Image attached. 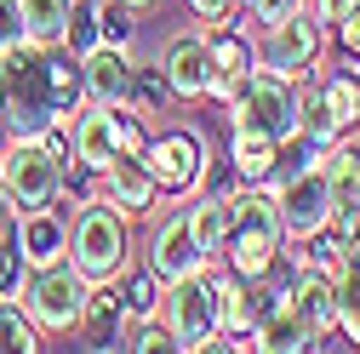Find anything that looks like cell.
Listing matches in <instances>:
<instances>
[{
    "label": "cell",
    "mask_w": 360,
    "mask_h": 354,
    "mask_svg": "<svg viewBox=\"0 0 360 354\" xmlns=\"http://www.w3.org/2000/svg\"><path fill=\"white\" fill-rule=\"evenodd\" d=\"M86 103L80 92V58L63 46H40L18 40L0 58V114H6V138H40L46 126H69V114Z\"/></svg>",
    "instance_id": "6da1fadb"
},
{
    "label": "cell",
    "mask_w": 360,
    "mask_h": 354,
    "mask_svg": "<svg viewBox=\"0 0 360 354\" xmlns=\"http://www.w3.org/2000/svg\"><path fill=\"white\" fill-rule=\"evenodd\" d=\"M286 251V229H281V200L275 183H240L229 195V235H223V269L240 280H269V269Z\"/></svg>",
    "instance_id": "7a4b0ae2"
},
{
    "label": "cell",
    "mask_w": 360,
    "mask_h": 354,
    "mask_svg": "<svg viewBox=\"0 0 360 354\" xmlns=\"http://www.w3.org/2000/svg\"><path fill=\"white\" fill-rule=\"evenodd\" d=\"M63 257H69L92 286H98V280H115L126 263H131V217L115 211L103 195L69 206V246H63Z\"/></svg>",
    "instance_id": "3957f363"
},
{
    "label": "cell",
    "mask_w": 360,
    "mask_h": 354,
    "mask_svg": "<svg viewBox=\"0 0 360 354\" xmlns=\"http://www.w3.org/2000/svg\"><path fill=\"white\" fill-rule=\"evenodd\" d=\"M229 114V131H257V138H292L297 131V80L281 74V69H252L240 80V92L223 103Z\"/></svg>",
    "instance_id": "277c9868"
},
{
    "label": "cell",
    "mask_w": 360,
    "mask_h": 354,
    "mask_svg": "<svg viewBox=\"0 0 360 354\" xmlns=\"http://www.w3.org/2000/svg\"><path fill=\"white\" fill-rule=\"evenodd\" d=\"M86 291H92V280H86L75 263H46V269H29L23 275V291L18 303L29 308V320L40 326V337L46 332H80V315H86Z\"/></svg>",
    "instance_id": "5b68a950"
},
{
    "label": "cell",
    "mask_w": 360,
    "mask_h": 354,
    "mask_svg": "<svg viewBox=\"0 0 360 354\" xmlns=\"http://www.w3.org/2000/svg\"><path fill=\"white\" fill-rule=\"evenodd\" d=\"M143 160H149V171H155L160 200H189V195L206 189L212 149H206V131H195V126H166V131H149Z\"/></svg>",
    "instance_id": "8992f818"
},
{
    "label": "cell",
    "mask_w": 360,
    "mask_h": 354,
    "mask_svg": "<svg viewBox=\"0 0 360 354\" xmlns=\"http://www.w3.org/2000/svg\"><path fill=\"white\" fill-rule=\"evenodd\" d=\"M155 315L166 320V332L177 337V348L200 354V343L217 332V275H212V269H195V275L166 280Z\"/></svg>",
    "instance_id": "52a82bcc"
},
{
    "label": "cell",
    "mask_w": 360,
    "mask_h": 354,
    "mask_svg": "<svg viewBox=\"0 0 360 354\" xmlns=\"http://www.w3.org/2000/svg\"><path fill=\"white\" fill-rule=\"evenodd\" d=\"M0 177H6V189H12V206L34 211V206H52L63 195L69 166L40 138H6V143H0Z\"/></svg>",
    "instance_id": "ba28073f"
},
{
    "label": "cell",
    "mask_w": 360,
    "mask_h": 354,
    "mask_svg": "<svg viewBox=\"0 0 360 354\" xmlns=\"http://www.w3.org/2000/svg\"><path fill=\"white\" fill-rule=\"evenodd\" d=\"M326 34H332V29H326L321 18H309V12L297 6V12L281 18V23H263V34H257V63H263V69H281V74H292V80H303V74L321 69Z\"/></svg>",
    "instance_id": "9c48e42d"
},
{
    "label": "cell",
    "mask_w": 360,
    "mask_h": 354,
    "mask_svg": "<svg viewBox=\"0 0 360 354\" xmlns=\"http://www.w3.org/2000/svg\"><path fill=\"white\" fill-rule=\"evenodd\" d=\"M269 183H275V200H281L286 246H303V240H314L332 223V189H326L321 160L303 166V171H286V177H269Z\"/></svg>",
    "instance_id": "30bf717a"
},
{
    "label": "cell",
    "mask_w": 360,
    "mask_h": 354,
    "mask_svg": "<svg viewBox=\"0 0 360 354\" xmlns=\"http://www.w3.org/2000/svg\"><path fill=\"white\" fill-rule=\"evenodd\" d=\"M120 131H126V103H80L69 114V155L75 171H103L120 155Z\"/></svg>",
    "instance_id": "8fae6325"
},
{
    "label": "cell",
    "mask_w": 360,
    "mask_h": 354,
    "mask_svg": "<svg viewBox=\"0 0 360 354\" xmlns=\"http://www.w3.org/2000/svg\"><path fill=\"white\" fill-rule=\"evenodd\" d=\"M6 235H12V246H18V257H23V269H46V263H63V246H69V206L52 200V206L18 211Z\"/></svg>",
    "instance_id": "7c38bea8"
},
{
    "label": "cell",
    "mask_w": 360,
    "mask_h": 354,
    "mask_svg": "<svg viewBox=\"0 0 360 354\" xmlns=\"http://www.w3.org/2000/svg\"><path fill=\"white\" fill-rule=\"evenodd\" d=\"M160 74H166V86H172V103H206V86H212L206 29L172 34V40H166V52H160Z\"/></svg>",
    "instance_id": "4fadbf2b"
},
{
    "label": "cell",
    "mask_w": 360,
    "mask_h": 354,
    "mask_svg": "<svg viewBox=\"0 0 360 354\" xmlns=\"http://www.w3.org/2000/svg\"><path fill=\"white\" fill-rule=\"evenodd\" d=\"M143 269L166 286V280H177V275H195V269H206L200 263V251H195V235H189V217H184V206H172L160 223L149 229V246H143Z\"/></svg>",
    "instance_id": "5bb4252c"
},
{
    "label": "cell",
    "mask_w": 360,
    "mask_h": 354,
    "mask_svg": "<svg viewBox=\"0 0 360 354\" xmlns=\"http://www.w3.org/2000/svg\"><path fill=\"white\" fill-rule=\"evenodd\" d=\"M98 195H103L115 211H126V217H149V211L160 206L155 171H149L143 155H115V160L98 171Z\"/></svg>",
    "instance_id": "9a60e30c"
},
{
    "label": "cell",
    "mask_w": 360,
    "mask_h": 354,
    "mask_svg": "<svg viewBox=\"0 0 360 354\" xmlns=\"http://www.w3.org/2000/svg\"><path fill=\"white\" fill-rule=\"evenodd\" d=\"M131 69H138V58H131V46H92L80 58V92L86 103H126V86H131Z\"/></svg>",
    "instance_id": "2e32d148"
},
{
    "label": "cell",
    "mask_w": 360,
    "mask_h": 354,
    "mask_svg": "<svg viewBox=\"0 0 360 354\" xmlns=\"http://www.w3.org/2000/svg\"><path fill=\"white\" fill-rule=\"evenodd\" d=\"M184 217H189V235H195L200 263L212 269V263L223 257V235H229V195H206L200 189V200H189Z\"/></svg>",
    "instance_id": "e0dca14e"
},
{
    "label": "cell",
    "mask_w": 360,
    "mask_h": 354,
    "mask_svg": "<svg viewBox=\"0 0 360 354\" xmlns=\"http://www.w3.org/2000/svg\"><path fill=\"white\" fill-rule=\"evenodd\" d=\"M309 343H314V326H309L303 315H292L286 303L269 308V315L252 326V348H257V354H303Z\"/></svg>",
    "instance_id": "ac0fdd59"
},
{
    "label": "cell",
    "mask_w": 360,
    "mask_h": 354,
    "mask_svg": "<svg viewBox=\"0 0 360 354\" xmlns=\"http://www.w3.org/2000/svg\"><path fill=\"white\" fill-rule=\"evenodd\" d=\"M309 80H314V92H321L332 126H338V131H354V126H360V74L349 69V58H343L338 69H326V74H309Z\"/></svg>",
    "instance_id": "d6986e66"
},
{
    "label": "cell",
    "mask_w": 360,
    "mask_h": 354,
    "mask_svg": "<svg viewBox=\"0 0 360 354\" xmlns=\"http://www.w3.org/2000/svg\"><path fill=\"white\" fill-rule=\"evenodd\" d=\"M229 166H235L240 183H269L281 166V143L257 138V131H229Z\"/></svg>",
    "instance_id": "ffe728a7"
},
{
    "label": "cell",
    "mask_w": 360,
    "mask_h": 354,
    "mask_svg": "<svg viewBox=\"0 0 360 354\" xmlns=\"http://www.w3.org/2000/svg\"><path fill=\"white\" fill-rule=\"evenodd\" d=\"M332 326L349 337V348H360V251L332 269Z\"/></svg>",
    "instance_id": "44dd1931"
},
{
    "label": "cell",
    "mask_w": 360,
    "mask_h": 354,
    "mask_svg": "<svg viewBox=\"0 0 360 354\" xmlns=\"http://www.w3.org/2000/svg\"><path fill=\"white\" fill-rule=\"evenodd\" d=\"M321 171H326V189H332V211L360 206V143L338 138V143L321 155Z\"/></svg>",
    "instance_id": "7402d4cb"
},
{
    "label": "cell",
    "mask_w": 360,
    "mask_h": 354,
    "mask_svg": "<svg viewBox=\"0 0 360 354\" xmlns=\"http://www.w3.org/2000/svg\"><path fill=\"white\" fill-rule=\"evenodd\" d=\"M120 320H126V308H120V286H115V280H98L92 291H86L80 332H92V337H98V348H115V337H120Z\"/></svg>",
    "instance_id": "603a6c76"
},
{
    "label": "cell",
    "mask_w": 360,
    "mask_h": 354,
    "mask_svg": "<svg viewBox=\"0 0 360 354\" xmlns=\"http://www.w3.org/2000/svg\"><path fill=\"white\" fill-rule=\"evenodd\" d=\"M58 46H63L69 58H86L92 46H103V0H75Z\"/></svg>",
    "instance_id": "cb8c5ba5"
},
{
    "label": "cell",
    "mask_w": 360,
    "mask_h": 354,
    "mask_svg": "<svg viewBox=\"0 0 360 354\" xmlns=\"http://www.w3.org/2000/svg\"><path fill=\"white\" fill-rule=\"evenodd\" d=\"M69 6H75V0H18V12H23V40L58 46V40H63V23H69Z\"/></svg>",
    "instance_id": "d4e9b609"
},
{
    "label": "cell",
    "mask_w": 360,
    "mask_h": 354,
    "mask_svg": "<svg viewBox=\"0 0 360 354\" xmlns=\"http://www.w3.org/2000/svg\"><path fill=\"white\" fill-rule=\"evenodd\" d=\"M0 348L6 354H34V348H46L40 343V326L29 320V308L18 297H0Z\"/></svg>",
    "instance_id": "484cf974"
},
{
    "label": "cell",
    "mask_w": 360,
    "mask_h": 354,
    "mask_svg": "<svg viewBox=\"0 0 360 354\" xmlns=\"http://www.w3.org/2000/svg\"><path fill=\"white\" fill-rule=\"evenodd\" d=\"M115 286H120V308H126V320H138V315H155L160 308V280L149 275V269H126L115 275Z\"/></svg>",
    "instance_id": "4316f807"
},
{
    "label": "cell",
    "mask_w": 360,
    "mask_h": 354,
    "mask_svg": "<svg viewBox=\"0 0 360 354\" xmlns=\"http://www.w3.org/2000/svg\"><path fill=\"white\" fill-rule=\"evenodd\" d=\"M172 103V86L160 69H131V86H126V109H138V114H160Z\"/></svg>",
    "instance_id": "83f0119b"
},
{
    "label": "cell",
    "mask_w": 360,
    "mask_h": 354,
    "mask_svg": "<svg viewBox=\"0 0 360 354\" xmlns=\"http://www.w3.org/2000/svg\"><path fill=\"white\" fill-rule=\"evenodd\" d=\"M326 235H332L338 257H354V251H360V206H343V211H332Z\"/></svg>",
    "instance_id": "f1b7e54d"
},
{
    "label": "cell",
    "mask_w": 360,
    "mask_h": 354,
    "mask_svg": "<svg viewBox=\"0 0 360 354\" xmlns=\"http://www.w3.org/2000/svg\"><path fill=\"white\" fill-rule=\"evenodd\" d=\"M297 6H303V0H240L235 12H240V23H257V29H263V23H281V18H292Z\"/></svg>",
    "instance_id": "f546056e"
},
{
    "label": "cell",
    "mask_w": 360,
    "mask_h": 354,
    "mask_svg": "<svg viewBox=\"0 0 360 354\" xmlns=\"http://www.w3.org/2000/svg\"><path fill=\"white\" fill-rule=\"evenodd\" d=\"M23 257H18V246H12V235H0V297H18L23 291Z\"/></svg>",
    "instance_id": "4dcf8cb0"
},
{
    "label": "cell",
    "mask_w": 360,
    "mask_h": 354,
    "mask_svg": "<svg viewBox=\"0 0 360 354\" xmlns=\"http://www.w3.org/2000/svg\"><path fill=\"white\" fill-rule=\"evenodd\" d=\"M103 40H109V46H131V6L103 0Z\"/></svg>",
    "instance_id": "1f68e13d"
},
{
    "label": "cell",
    "mask_w": 360,
    "mask_h": 354,
    "mask_svg": "<svg viewBox=\"0 0 360 354\" xmlns=\"http://www.w3.org/2000/svg\"><path fill=\"white\" fill-rule=\"evenodd\" d=\"M18 40H23V12H18V0H0V58H6Z\"/></svg>",
    "instance_id": "d6a6232c"
},
{
    "label": "cell",
    "mask_w": 360,
    "mask_h": 354,
    "mask_svg": "<svg viewBox=\"0 0 360 354\" xmlns=\"http://www.w3.org/2000/svg\"><path fill=\"white\" fill-rule=\"evenodd\" d=\"M332 34H338V46H343V58H360V0H354V6L343 12V23H338Z\"/></svg>",
    "instance_id": "836d02e7"
},
{
    "label": "cell",
    "mask_w": 360,
    "mask_h": 354,
    "mask_svg": "<svg viewBox=\"0 0 360 354\" xmlns=\"http://www.w3.org/2000/svg\"><path fill=\"white\" fill-rule=\"evenodd\" d=\"M184 6H189L200 23H223V18H235V6H240V0H184Z\"/></svg>",
    "instance_id": "e575fe53"
},
{
    "label": "cell",
    "mask_w": 360,
    "mask_h": 354,
    "mask_svg": "<svg viewBox=\"0 0 360 354\" xmlns=\"http://www.w3.org/2000/svg\"><path fill=\"white\" fill-rule=\"evenodd\" d=\"M349 6H354V0H303V12H309V18H321L326 29H338Z\"/></svg>",
    "instance_id": "d590c367"
},
{
    "label": "cell",
    "mask_w": 360,
    "mask_h": 354,
    "mask_svg": "<svg viewBox=\"0 0 360 354\" xmlns=\"http://www.w3.org/2000/svg\"><path fill=\"white\" fill-rule=\"evenodd\" d=\"M12 217H18V206H12V189H6V177H0V235L12 229Z\"/></svg>",
    "instance_id": "8d00e7d4"
},
{
    "label": "cell",
    "mask_w": 360,
    "mask_h": 354,
    "mask_svg": "<svg viewBox=\"0 0 360 354\" xmlns=\"http://www.w3.org/2000/svg\"><path fill=\"white\" fill-rule=\"evenodd\" d=\"M120 6H131V12H149V6H160V0H120Z\"/></svg>",
    "instance_id": "74e56055"
},
{
    "label": "cell",
    "mask_w": 360,
    "mask_h": 354,
    "mask_svg": "<svg viewBox=\"0 0 360 354\" xmlns=\"http://www.w3.org/2000/svg\"><path fill=\"white\" fill-rule=\"evenodd\" d=\"M0 143H6V114H0Z\"/></svg>",
    "instance_id": "f35d334b"
}]
</instances>
